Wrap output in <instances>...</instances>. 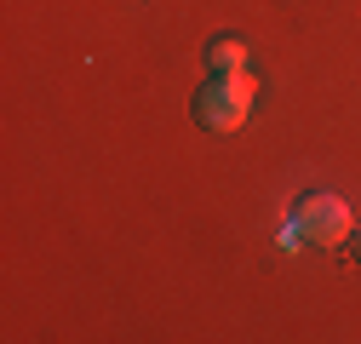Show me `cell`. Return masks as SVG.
I'll use <instances>...</instances> for the list:
<instances>
[{
  "mask_svg": "<svg viewBox=\"0 0 361 344\" xmlns=\"http://www.w3.org/2000/svg\"><path fill=\"white\" fill-rule=\"evenodd\" d=\"M252 92H258V80L241 69V75H218L207 92L195 98V121L207 126V133H235V126L252 115Z\"/></svg>",
  "mask_w": 361,
  "mask_h": 344,
  "instance_id": "6da1fadb",
  "label": "cell"
},
{
  "mask_svg": "<svg viewBox=\"0 0 361 344\" xmlns=\"http://www.w3.org/2000/svg\"><path fill=\"white\" fill-rule=\"evenodd\" d=\"M298 230H304V241H315V247H344L350 230H355V219H350V207H344L338 195H304Z\"/></svg>",
  "mask_w": 361,
  "mask_h": 344,
  "instance_id": "7a4b0ae2",
  "label": "cell"
},
{
  "mask_svg": "<svg viewBox=\"0 0 361 344\" xmlns=\"http://www.w3.org/2000/svg\"><path fill=\"white\" fill-rule=\"evenodd\" d=\"M207 58H212L218 75H241V69H247V47H241L235 35H230V40H212V52H207Z\"/></svg>",
  "mask_w": 361,
  "mask_h": 344,
  "instance_id": "3957f363",
  "label": "cell"
},
{
  "mask_svg": "<svg viewBox=\"0 0 361 344\" xmlns=\"http://www.w3.org/2000/svg\"><path fill=\"white\" fill-rule=\"evenodd\" d=\"M350 247H355V258H361V224H355V230H350Z\"/></svg>",
  "mask_w": 361,
  "mask_h": 344,
  "instance_id": "277c9868",
  "label": "cell"
}]
</instances>
